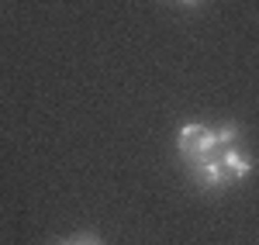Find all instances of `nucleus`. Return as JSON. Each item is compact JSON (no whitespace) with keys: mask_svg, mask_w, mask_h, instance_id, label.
<instances>
[{"mask_svg":"<svg viewBox=\"0 0 259 245\" xmlns=\"http://www.w3.org/2000/svg\"><path fill=\"white\" fill-rule=\"evenodd\" d=\"M177 145H180V156H183L187 163L207 159V156H214V149H218L214 131H211L207 124H200V121H187L183 124L180 135H177Z\"/></svg>","mask_w":259,"mask_h":245,"instance_id":"nucleus-1","label":"nucleus"},{"mask_svg":"<svg viewBox=\"0 0 259 245\" xmlns=\"http://www.w3.org/2000/svg\"><path fill=\"white\" fill-rule=\"evenodd\" d=\"M190 166H194V180H197L204 190H221L225 183H232V180H228V173L221 169V159H218V156L197 159V163H190Z\"/></svg>","mask_w":259,"mask_h":245,"instance_id":"nucleus-2","label":"nucleus"},{"mask_svg":"<svg viewBox=\"0 0 259 245\" xmlns=\"http://www.w3.org/2000/svg\"><path fill=\"white\" fill-rule=\"evenodd\" d=\"M221 169L228 173V180H245L249 173H252V159L242 152L239 145H228V149H221Z\"/></svg>","mask_w":259,"mask_h":245,"instance_id":"nucleus-3","label":"nucleus"},{"mask_svg":"<svg viewBox=\"0 0 259 245\" xmlns=\"http://www.w3.org/2000/svg\"><path fill=\"white\" fill-rule=\"evenodd\" d=\"M214 142H218L221 149L235 145V142H239V124H235V121H225V124L218 128V131H214Z\"/></svg>","mask_w":259,"mask_h":245,"instance_id":"nucleus-4","label":"nucleus"},{"mask_svg":"<svg viewBox=\"0 0 259 245\" xmlns=\"http://www.w3.org/2000/svg\"><path fill=\"white\" fill-rule=\"evenodd\" d=\"M59 245H104L97 235H76V238H69V242H59Z\"/></svg>","mask_w":259,"mask_h":245,"instance_id":"nucleus-5","label":"nucleus"},{"mask_svg":"<svg viewBox=\"0 0 259 245\" xmlns=\"http://www.w3.org/2000/svg\"><path fill=\"white\" fill-rule=\"evenodd\" d=\"M183 4H200V0H183Z\"/></svg>","mask_w":259,"mask_h":245,"instance_id":"nucleus-6","label":"nucleus"}]
</instances>
